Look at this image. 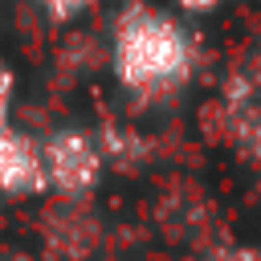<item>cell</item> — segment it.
<instances>
[{"label": "cell", "instance_id": "6", "mask_svg": "<svg viewBox=\"0 0 261 261\" xmlns=\"http://www.w3.org/2000/svg\"><path fill=\"white\" fill-rule=\"evenodd\" d=\"M216 0H179V8H188V12H208Z\"/></svg>", "mask_w": 261, "mask_h": 261}, {"label": "cell", "instance_id": "1", "mask_svg": "<svg viewBox=\"0 0 261 261\" xmlns=\"http://www.w3.org/2000/svg\"><path fill=\"white\" fill-rule=\"evenodd\" d=\"M114 69L122 86L143 94L179 86L192 69V41L171 16L135 8L114 29Z\"/></svg>", "mask_w": 261, "mask_h": 261}, {"label": "cell", "instance_id": "5", "mask_svg": "<svg viewBox=\"0 0 261 261\" xmlns=\"http://www.w3.org/2000/svg\"><path fill=\"white\" fill-rule=\"evenodd\" d=\"M8 90H12L8 69H0V130H4V118H8Z\"/></svg>", "mask_w": 261, "mask_h": 261}, {"label": "cell", "instance_id": "3", "mask_svg": "<svg viewBox=\"0 0 261 261\" xmlns=\"http://www.w3.org/2000/svg\"><path fill=\"white\" fill-rule=\"evenodd\" d=\"M45 188L41 151L12 130H0V192H37Z\"/></svg>", "mask_w": 261, "mask_h": 261}, {"label": "cell", "instance_id": "2", "mask_svg": "<svg viewBox=\"0 0 261 261\" xmlns=\"http://www.w3.org/2000/svg\"><path fill=\"white\" fill-rule=\"evenodd\" d=\"M41 159H45V184H53L65 196H82L86 188H94L102 171V155L82 130H57L41 147Z\"/></svg>", "mask_w": 261, "mask_h": 261}, {"label": "cell", "instance_id": "4", "mask_svg": "<svg viewBox=\"0 0 261 261\" xmlns=\"http://www.w3.org/2000/svg\"><path fill=\"white\" fill-rule=\"evenodd\" d=\"M41 4H45V8H49L57 20H69V16H73L77 8H86L90 0H41Z\"/></svg>", "mask_w": 261, "mask_h": 261}]
</instances>
